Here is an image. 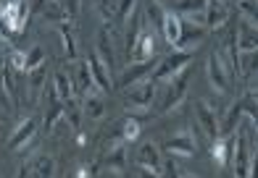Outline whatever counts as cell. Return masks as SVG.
Returning <instances> with one entry per match:
<instances>
[{
  "mask_svg": "<svg viewBox=\"0 0 258 178\" xmlns=\"http://www.w3.org/2000/svg\"><path fill=\"white\" fill-rule=\"evenodd\" d=\"M187 87H190V68H184L179 76H174L171 81H166V89H163L161 100H158V113H171L177 110L187 97Z\"/></svg>",
  "mask_w": 258,
  "mask_h": 178,
  "instance_id": "cell-1",
  "label": "cell"
},
{
  "mask_svg": "<svg viewBox=\"0 0 258 178\" xmlns=\"http://www.w3.org/2000/svg\"><path fill=\"white\" fill-rule=\"evenodd\" d=\"M100 168H105L108 173L124 178L126 173V141H121L119 136H113L105 141V147L100 152V160H98Z\"/></svg>",
  "mask_w": 258,
  "mask_h": 178,
  "instance_id": "cell-2",
  "label": "cell"
},
{
  "mask_svg": "<svg viewBox=\"0 0 258 178\" xmlns=\"http://www.w3.org/2000/svg\"><path fill=\"white\" fill-rule=\"evenodd\" d=\"M190 63H192V53L174 50V53L163 55L158 61V66H156V71H153V76H150V79H153V81H171L174 76H179Z\"/></svg>",
  "mask_w": 258,
  "mask_h": 178,
  "instance_id": "cell-3",
  "label": "cell"
},
{
  "mask_svg": "<svg viewBox=\"0 0 258 178\" xmlns=\"http://www.w3.org/2000/svg\"><path fill=\"white\" fill-rule=\"evenodd\" d=\"M29 14H32L29 0H3V3H0V16L8 21V27H11V32H14L16 37L24 34Z\"/></svg>",
  "mask_w": 258,
  "mask_h": 178,
  "instance_id": "cell-4",
  "label": "cell"
},
{
  "mask_svg": "<svg viewBox=\"0 0 258 178\" xmlns=\"http://www.w3.org/2000/svg\"><path fill=\"white\" fill-rule=\"evenodd\" d=\"M206 74H208V81H211V87H214V92H219V94H227V92H229L234 76H232V71L227 68L224 58H221L219 53H211V55H208Z\"/></svg>",
  "mask_w": 258,
  "mask_h": 178,
  "instance_id": "cell-5",
  "label": "cell"
},
{
  "mask_svg": "<svg viewBox=\"0 0 258 178\" xmlns=\"http://www.w3.org/2000/svg\"><path fill=\"white\" fill-rule=\"evenodd\" d=\"M156 100V81L148 79L140 87H129V92L124 94V105L129 113H140V110H150V105Z\"/></svg>",
  "mask_w": 258,
  "mask_h": 178,
  "instance_id": "cell-6",
  "label": "cell"
},
{
  "mask_svg": "<svg viewBox=\"0 0 258 178\" xmlns=\"http://www.w3.org/2000/svg\"><path fill=\"white\" fill-rule=\"evenodd\" d=\"M161 58H150V61H137L132 66H126L124 68V74L116 79V89H126V87H135L137 81H143L148 76H153V71L158 66Z\"/></svg>",
  "mask_w": 258,
  "mask_h": 178,
  "instance_id": "cell-7",
  "label": "cell"
},
{
  "mask_svg": "<svg viewBox=\"0 0 258 178\" xmlns=\"http://www.w3.org/2000/svg\"><path fill=\"white\" fill-rule=\"evenodd\" d=\"M34 139H37V118L27 115L24 121L16 126V131L11 134V139H8V152L27 149L29 144H34Z\"/></svg>",
  "mask_w": 258,
  "mask_h": 178,
  "instance_id": "cell-8",
  "label": "cell"
},
{
  "mask_svg": "<svg viewBox=\"0 0 258 178\" xmlns=\"http://www.w3.org/2000/svg\"><path fill=\"white\" fill-rule=\"evenodd\" d=\"M208 37V29L203 27V24H198V21H190V19H182V34H179V40H177V50L182 53H195V47L201 45L203 40Z\"/></svg>",
  "mask_w": 258,
  "mask_h": 178,
  "instance_id": "cell-9",
  "label": "cell"
},
{
  "mask_svg": "<svg viewBox=\"0 0 258 178\" xmlns=\"http://www.w3.org/2000/svg\"><path fill=\"white\" fill-rule=\"evenodd\" d=\"M195 118H198V123H201L203 134L214 141L219 136V115H216V108L208 100H195Z\"/></svg>",
  "mask_w": 258,
  "mask_h": 178,
  "instance_id": "cell-10",
  "label": "cell"
},
{
  "mask_svg": "<svg viewBox=\"0 0 258 178\" xmlns=\"http://www.w3.org/2000/svg\"><path fill=\"white\" fill-rule=\"evenodd\" d=\"M87 66H90L92 81H95V87H98L103 94L111 92V89H116V79H113V74L108 71V66H105L100 58H98V53H90V55H87Z\"/></svg>",
  "mask_w": 258,
  "mask_h": 178,
  "instance_id": "cell-11",
  "label": "cell"
},
{
  "mask_svg": "<svg viewBox=\"0 0 258 178\" xmlns=\"http://www.w3.org/2000/svg\"><path fill=\"white\" fill-rule=\"evenodd\" d=\"M163 149H166L171 157H192L195 152H198V139H195V134H190V131H179L177 136L166 139Z\"/></svg>",
  "mask_w": 258,
  "mask_h": 178,
  "instance_id": "cell-12",
  "label": "cell"
},
{
  "mask_svg": "<svg viewBox=\"0 0 258 178\" xmlns=\"http://www.w3.org/2000/svg\"><path fill=\"white\" fill-rule=\"evenodd\" d=\"M229 19H232V11H229L227 3H219V0H208V6H206V19H203V24H206V29H208V32L221 29Z\"/></svg>",
  "mask_w": 258,
  "mask_h": 178,
  "instance_id": "cell-13",
  "label": "cell"
},
{
  "mask_svg": "<svg viewBox=\"0 0 258 178\" xmlns=\"http://www.w3.org/2000/svg\"><path fill=\"white\" fill-rule=\"evenodd\" d=\"M232 149H234V134L232 136H216L211 141V160H214L219 168H229Z\"/></svg>",
  "mask_w": 258,
  "mask_h": 178,
  "instance_id": "cell-14",
  "label": "cell"
},
{
  "mask_svg": "<svg viewBox=\"0 0 258 178\" xmlns=\"http://www.w3.org/2000/svg\"><path fill=\"white\" fill-rule=\"evenodd\" d=\"M150 58H156V34L148 27H143V34H140V40L135 45L132 55H129V61L137 63V61H150Z\"/></svg>",
  "mask_w": 258,
  "mask_h": 178,
  "instance_id": "cell-15",
  "label": "cell"
},
{
  "mask_svg": "<svg viewBox=\"0 0 258 178\" xmlns=\"http://www.w3.org/2000/svg\"><path fill=\"white\" fill-rule=\"evenodd\" d=\"M82 110H85V118H90V121H100L105 115V97L98 87L90 89L85 97H82Z\"/></svg>",
  "mask_w": 258,
  "mask_h": 178,
  "instance_id": "cell-16",
  "label": "cell"
},
{
  "mask_svg": "<svg viewBox=\"0 0 258 178\" xmlns=\"http://www.w3.org/2000/svg\"><path fill=\"white\" fill-rule=\"evenodd\" d=\"M143 121L145 115H137V113H126V118L119 123V136L121 141H126V144H132V141L140 139V134H143Z\"/></svg>",
  "mask_w": 258,
  "mask_h": 178,
  "instance_id": "cell-17",
  "label": "cell"
},
{
  "mask_svg": "<svg viewBox=\"0 0 258 178\" xmlns=\"http://www.w3.org/2000/svg\"><path fill=\"white\" fill-rule=\"evenodd\" d=\"M137 165L145 170H153L158 173L163 168V157H161V149L153 144V141H148V144H143L137 149Z\"/></svg>",
  "mask_w": 258,
  "mask_h": 178,
  "instance_id": "cell-18",
  "label": "cell"
},
{
  "mask_svg": "<svg viewBox=\"0 0 258 178\" xmlns=\"http://www.w3.org/2000/svg\"><path fill=\"white\" fill-rule=\"evenodd\" d=\"M237 47H240V53L258 50V27H253L245 19L237 21Z\"/></svg>",
  "mask_w": 258,
  "mask_h": 178,
  "instance_id": "cell-19",
  "label": "cell"
},
{
  "mask_svg": "<svg viewBox=\"0 0 258 178\" xmlns=\"http://www.w3.org/2000/svg\"><path fill=\"white\" fill-rule=\"evenodd\" d=\"M161 34H163V40H166L169 45H177L179 34H182V16L177 14V11H171V8H166V11H163Z\"/></svg>",
  "mask_w": 258,
  "mask_h": 178,
  "instance_id": "cell-20",
  "label": "cell"
},
{
  "mask_svg": "<svg viewBox=\"0 0 258 178\" xmlns=\"http://www.w3.org/2000/svg\"><path fill=\"white\" fill-rule=\"evenodd\" d=\"M206 6H208V0H177V6H174L171 11H177L179 16H187L190 21L203 24V19H206ZM203 27H206V24H203Z\"/></svg>",
  "mask_w": 258,
  "mask_h": 178,
  "instance_id": "cell-21",
  "label": "cell"
},
{
  "mask_svg": "<svg viewBox=\"0 0 258 178\" xmlns=\"http://www.w3.org/2000/svg\"><path fill=\"white\" fill-rule=\"evenodd\" d=\"M74 92H77V97L82 100L90 89H95V81H92V74H90V66L87 61H77L74 66Z\"/></svg>",
  "mask_w": 258,
  "mask_h": 178,
  "instance_id": "cell-22",
  "label": "cell"
},
{
  "mask_svg": "<svg viewBox=\"0 0 258 178\" xmlns=\"http://www.w3.org/2000/svg\"><path fill=\"white\" fill-rule=\"evenodd\" d=\"M129 29H126V37H124V45H126V58L132 55V50H135V45H137V40H140V34H143V27H145V19H143V11L140 8H135L132 11V16H129Z\"/></svg>",
  "mask_w": 258,
  "mask_h": 178,
  "instance_id": "cell-23",
  "label": "cell"
},
{
  "mask_svg": "<svg viewBox=\"0 0 258 178\" xmlns=\"http://www.w3.org/2000/svg\"><path fill=\"white\" fill-rule=\"evenodd\" d=\"M58 121H63V100L50 87L48 89V110H45V131H53Z\"/></svg>",
  "mask_w": 258,
  "mask_h": 178,
  "instance_id": "cell-24",
  "label": "cell"
},
{
  "mask_svg": "<svg viewBox=\"0 0 258 178\" xmlns=\"http://www.w3.org/2000/svg\"><path fill=\"white\" fill-rule=\"evenodd\" d=\"M27 168H29L32 178H53L55 175V160L50 155H37Z\"/></svg>",
  "mask_w": 258,
  "mask_h": 178,
  "instance_id": "cell-25",
  "label": "cell"
},
{
  "mask_svg": "<svg viewBox=\"0 0 258 178\" xmlns=\"http://www.w3.org/2000/svg\"><path fill=\"white\" fill-rule=\"evenodd\" d=\"M82 118H85V110H82V100H79V97L66 100V102H63V121H69L72 131H77V134H79Z\"/></svg>",
  "mask_w": 258,
  "mask_h": 178,
  "instance_id": "cell-26",
  "label": "cell"
},
{
  "mask_svg": "<svg viewBox=\"0 0 258 178\" xmlns=\"http://www.w3.org/2000/svg\"><path fill=\"white\" fill-rule=\"evenodd\" d=\"M53 89H55V94H58L63 102L72 100V97H77L74 81H72V76H69L66 71H55V74H53Z\"/></svg>",
  "mask_w": 258,
  "mask_h": 178,
  "instance_id": "cell-27",
  "label": "cell"
},
{
  "mask_svg": "<svg viewBox=\"0 0 258 178\" xmlns=\"http://www.w3.org/2000/svg\"><path fill=\"white\" fill-rule=\"evenodd\" d=\"M98 58H100V61L105 63V66H108V71H111V74H113V50H111V37H108V24H105V27L98 32Z\"/></svg>",
  "mask_w": 258,
  "mask_h": 178,
  "instance_id": "cell-28",
  "label": "cell"
},
{
  "mask_svg": "<svg viewBox=\"0 0 258 178\" xmlns=\"http://www.w3.org/2000/svg\"><path fill=\"white\" fill-rule=\"evenodd\" d=\"M240 118H242V102H234L232 108L227 110V118L219 123V136H232L234 131H237Z\"/></svg>",
  "mask_w": 258,
  "mask_h": 178,
  "instance_id": "cell-29",
  "label": "cell"
},
{
  "mask_svg": "<svg viewBox=\"0 0 258 178\" xmlns=\"http://www.w3.org/2000/svg\"><path fill=\"white\" fill-rule=\"evenodd\" d=\"M55 29H58V34H61L66 61H77V37H74V27H72V24H58Z\"/></svg>",
  "mask_w": 258,
  "mask_h": 178,
  "instance_id": "cell-30",
  "label": "cell"
},
{
  "mask_svg": "<svg viewBox=\"0 0 258 178\" xmlns=\"http://www.w3.org/2000/svg\"><path fill=\"white\" fill-rule=\"evenodd\" d=\"M42 19H45V21H50V24H55V27H58V24H74L72 16L66 14V8L58 3V0H55L53 6H48V8L42 11Z\"/></svg>",
  "mask_w": 258,
  "mask_h": 178,
  "instance_id": "cell-31",
  "label": "cell"
},
{
  "mask_svg": "<svg viewBox=\"0 0 258 178\" xmlns=\"http://www.w3.org/2000/svg\"><path fill=\"white\" fill-rule=\"evenodd\" d=\"M253 74H258V50L240 53V76L250 79Z\"/></svg>",
  "mask_w": 258,
  "mask_h": 178,
  "instance_id": "cell-32",
  "label": "cell"
},
{
  "mask_svg": "<svg viewBox=\"0 0 258 178\" xmlns=\"http://www.w3.org/2000/svg\"><path fill=\"white\" fill-rule=\"evenodd\" d=\"M45 79H48V68H45V66L34 68V71H29V89H32V94H34V97H37V94L42 92Z\"/></svg>",
  "mask_w": 258,
  "mask_h": 178,
  "instance_id": "cell-33",
  "label": "cell"
},
{
  "mask_svg": "<svg viewBox=\"0 0 258 178\" xmlns=\"http://www.w3.org/2000/svg\"><path fill=\"white\" fill-rule=\"evenodd\" d=\"M237 8L245 21H250L253 27H258V3L255 0H237Z\"/></svg>",
  "mask_w": 258,
  "mask_h": 178,
  "instance_id": "cell-34",
  "label": "cell"
},
{
  "mask_svg": "<svg viewBox=\"0 0 258 178\" xmlns=\"http://www.w3.org/2000/svg\"><path fill=\"white\" fill-rule=\"evenodd\" d=\"M135 8H137V0H116V16L113 19L119 24H126Z\"/></svg>",
  "mask_w": 258,
  "mask_h": 178,
  "instance_id": "cell-35",
  "label": "cell"
},
{
  "mask_svg": "<svg viewBox=\"0 0 258 178\" xmlns=\"http://www.w3.org/2000/svg\"><path fill=\"white\" fill-rule=\"evenodd\" d=\"M240 102H242V113L250 118V126L258 131V102L250 97V94H245V97H242Z\"/></svg>",
  "mask_w": 258,
  "mask_h": 178,
  "instance_id": "cell-36",
  "label": "cell"
},
{
  "mask_svg": "<svg viewBox=\"0 0 258 178\" xmlns=\"http://www.w3.org/2000/svg\"><path fill=\"white\" fill-rule=\"evenodd\" d=\"M40 66H45V50L40 45H34L32 50L27 53V74L34 71V68H40Z\"/></svg>",
  "mask_w": 258,
  "mask_h": 178,
  "instance_id": "cell-37",
  "label": "cell"
},
{
  "mask_svg": "<svg viewBox=\"0 0 258 178\" xmlns=\"http://www.w3.org/2000/svg\"><path fill=\"white\" fill-rule=\"evenodd\" d=\"M8 66L16 71V74H27V53H21V50H11V55L6 58Z\"/></svg>",
  "mask_w": 258,
  "mask_h": 178,
  "instance_id": "cell-38",
  "label": "cell"
},
{
  "mask_svg": "<svg viewBox=\"0 0 258 178\" xmlns=\"http://www.w3.org/2000/svg\"><path fill=\"white\" fill-rule=\"evenodd\" d=\"M145 16H148L150 21H153V27L161 32V24H163V8L156 3V0H150V3H148V8H145Z\"/></svg>",
  "mask_w": 258,
  "mask_h": 178,
  "instance_id": "cell-39",
  "label": "cell"
},
{
  "mask_svg": "<svg viewBox=\"0 0 258 178\" xmlns=\"http://www.w3.org/2000/svg\"><path fill=\"white\" fill-rule=\"evenodd\" d=\"M98 168H100V165H98V162H85V165H79V168H77V173H74V178H95V173H98Z\"/></svg>",
  "mask_w": 258,
  "mask_h": 178,
  "instance_id": "cell-40",
  "label": "cell"
},
{
  "mask_svg": "<svg viewBox=\"0 0 258 178\" xmlns=\"http://www.w3.org/2000/svg\"><path fill=\"white\" fill-rule=\"evenodd\" d=\"M161 170H163V178H179V175H182V173H179V168H177V162H174V157H171V155H169L166 160H163V168H161Z\"/></svg>",
  "mask_w": 258,
  "mask_h": 178,
  "instance_id": "cell-41",
  "label": "cell"
},
{
  "mask_svg": "<svg viewBox=\"0 0 258 178\" xmlns=\"http://www.w3.org/2000/svg\"><path fill=\"white\" fill-rule=\"evenodd\" d=\"M58 3H61L63 8H66V14L72 16V21L79 16V8H82V0H58Z\"/></svg>",
  "mask_w": 258,
  "mask_h": 178,
  "instance_id": "cell-42",
  "label": "cell"
},
{
  "mask_svg": "<svg viewBox=\"0 0 258 178\" xmlns=\"http://www.w3.org/2000/svg\"><path fill=\"white\" fill-rule=\"evenodd\" d=\"M0 40H6V42H14L16 40V34L11 32V27H8V21L0 16Z\"/></svg>",
  "mask_w": 258,
  "mask_h": 178,
  "instance_id": "cell-43",
  "label": "cell"
},
{
  "mask_svg": "<svg viewBox=\"0 0 258 178\" xmlns=\"http://www.w3.org/2000/svg\"><path fill=\"white\" fill-rule=\"evenodd\" d=\"M55 0H29V6H32V11H37V14H42L48 6H53Z\"/></svg>",
  "mask_w": 258,
  "mask_h": 178,
  "instance_id": "cell-44",
  "label": "cell"
},
{
  "mask_svg": "<svg viewBox=\"0 0 258 178\" xmlns=\"http://www.w3.org/2000/svg\"><path fill=\"white\" fill-rule=\"evenodd\" d=\"M6 68H8V61L0 53V92H3V84H6Z\"/></svg>",
  "mask_w": 258,
  "mask_h": 178,
  "instance_id": "cell-45",
  "label": "cell"
},
{
  "mask_svg": "<svg viewBox=\"0 0 258 178\" xmlns=\"http://www.w3.org/2000/svg\"><path fill=\"white\" fill-rule=\"evenodd\" d=\"M140 178H161L158 173H153V170H145V168H140Z\"/></svg>",
  "mask_w": 258,
  "mask_h": 178,
  "instance_id": "cell-46",
  "label": "cell"
},
{
  "mask_svg": "<svg viewBox=\"0 0 258 178\" xmlns=\"http://www.w3.org/2000/svg\"><path fill=\"white\" fill-rule=\"evenodd\" d=\"M250 97H253V100H255V102H258V89H255V92H253V94H250Z\"/></svg>",
  "mask_w": 258,
  "mask_h": 178,
  "instance_id": "cell-47",
  "label": "cell"
},
{
  "mask_svg": "<svg viewBox=\"0 0 258 178\" xmlns=\"http://www.w3.org/2000/svg\"><path fill=\"white\" fill-rule=\"evenodd\" d=\"M179 178H195V175H190V173H182Z\"/></svg>",
  "mask_w": 258,
  "mask_h": 178,
  "instance_id": "cell-48",
  "label": "cell"
},
{
  "mask_svg": "<svg viewBox=\"0 0 258 178\" xmlns=\"http://www.w3.org/2000/svg\"><path fill=\"white\" fill-rule=\"evenodd\" d=\"M0 134H3V121H0Z\"/></svg>",
  "mask_w": 258,
  "mask_h": 178,
  "instance_id": "cell-49",
  "label": "cell"
},
{
  "mask_svg": "<svg viewBox=\"0 0 258 178\" xmlns=\"http://www.w3.org/2000/svg\"><path fill=\"white\" fill-rule=\"evenodd\" d=\"M219 3H227V6H229V0H219Z\"/></svg>",
  "mask_w": 258,
  "mask_h": 178,
  "instance_id": "cell-50",
  "label": "cell"
},
{
  "mask_svg": "<svg viewBox=\"0 0 258 178\" xmlns=\"http://www.w3.org/2000/svg\"><path fill=\"white\" fill-rule=\"evenodd\" d=\"M255 160H258V149H255Z\"/></svg>",
  "mask_w": 258,
  "mask_h": 178,
  "instance_id": "cell-51",
  "label": "cell"
},
{
  "mask_svg": "<svg viewBox=\"0 0 258 178\" xmlns=\"http://www.w3.org/2000/svg\"><path fill=\"white\" fill-rule=\"evenodd\" d=\"M0 3H3V0H0Z\"/></svg>",
  "mask_w": 258,
  "mask_h": 178,
  "instance_id": "cell-52",
  "label": "cell"
},
{
  "mask_svg": "<svg viewBox=\"0 0 258 178\" xmlns=\"http://www.w3.org/2000/svg\"><path fill=\"white\" fill-rule=\"evenodd\" d=\"M255 3H258V0H255Z\"/></svg>",
  "mask_w": 258,
  "mask_h": 178,
  "instance_id": "cell-53",
  "label": "cell"
}]
</instances>
